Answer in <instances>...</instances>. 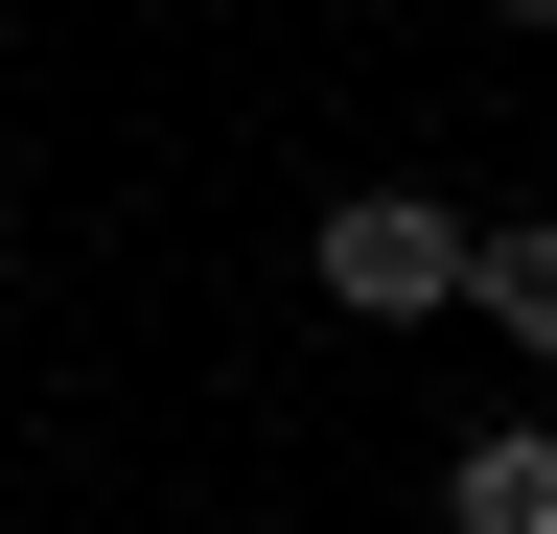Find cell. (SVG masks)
Instances as JSON below:
<instances>
[{
    "mask_svg": "<svg viewBox=\"0 0 557 534\" xmlns=\"http://www.w3.org/2000/svg\"><path fill=\"white\" fill-rule=\"evenodd\" d=\"M302 280H325V325H442L465 302V210L442 186H348V210L302 233Z\"/></svg>",
    "mask_w": 557,
    "mask_h": 534,
    "instance_id": "1",
    "label": "cell"
},
{
    "mask_svg": "<svg viewBox=\"0 0 557 534\" xmlns=\"http://www.w3.org/2000/svg\"><path fill=\"white\" fill-rule=\"evenodd\" d=\"M465 325L557 372V210H511V233H465Z\"/></svg>",
    "mask_w": 557,
    "mask_h": 534,
    "instance_id": "2",
    "label": "cell"
},
{
    "mask_svg": "<svg viewBox=\"0 0 557 534\" xmlns=\"http://www.w3.org/2000/svg\"><path fill=\"white\" fill-rule=\"evenodd\" d=\"M442 534H557V419H487L442 464Z\"/></svg>",
    "mask_w": 557,
    "mask_h": 534,
    "instance_id": "3",
    "label": "cell"
},
{
    "mask_svg": "<svg viewBox=\"0 0 557 534\" xmlns=\"http://www.w3.org/2000/svg\"><path fill=\"white\" fill-rule=\"evenodd\" d=\"M0 280H24V210H0Z\"/></svg>",
    "mask_w": 557,
    "mask_h": 534,
    "instance_id": "4",
    "label": "cell"
},
{
    "mask_svg": "<svg viewBox=\"0 0 557 534\" xmlns=\"http://www.w3.org/2000/svg\"><path fill=\"white\" fill-rule=\"evenodd\" d=\"M487 24H557V0H487Z\"/></svg>",
    "mask_w": 557,
    "mask_h": 534,
    "instance_id": "5",
    "label": "cell"
}]
</instances>
